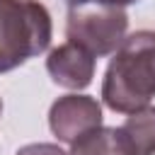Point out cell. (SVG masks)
<instances>
[{
  "mask_svg": "<svg viewBox=\"0 0 155 155\" xmlns=\"http://www.w3.org/2000/svg\"><path fill=\"white\" fill-rule=\"evenodd\" d=\"M155 97V31L138 29L119 44L102 80V102L119 114H131Z\"/></svg>",
  "mask_w": 155,
  "mask_h": 155,
  "instance_id": "6da1fadb",
  "label": "cell"
},
{
  "mask_svg": "<svg viewBox=\"0 0 155 155\" xmlns=\"http://www.w3.org/2000/svg\"><path fill=\"white\" fill-rule=\"evenodd\" d=\"M53 36L51 12L39 0H0V73L44 53Z\"/></svg>",
  "mask_w": 155,
  "mask_h": 155,
  "instance_id": "7a4b0ae2",
  "label": "cell"
},
{
  "mask_svg": "<svg viewBox=\"0 0 155 155\" xmlns=\"http://www.w3.org/2000/svg\"><path fill=\"white\" fill-rule=\"evenodd\" d=\"M128 29V15L121 5L85 2L73 5L65 17L68 41L82 46L94 58L109 56L119 48Z\"/></svg>",
  "mask_w": 155,
  "mask_h": 155,
  "instance_id": "3957f363",
  "label": "cell"
},
{
  "mask_svg": "<svg viewBox=\"0 0 155 155\" xmlns=\"http://www.w3.org/2000/svg\"><path fill=\"white\" fill-rule=\"evenodd\" d=\"M102 126V104L90 94H63L48 109V128L61 143H75L80 136Z\"/></svg>",
  "mask_w": 155,
  "mask_h": 155,
  "instance_id": "277c9868",
  "label": "cell"
},
{
  "mask_svg": "<svg viewBox=\"0 0 155 155\" xmlns=\"http://www.w3.org/2000/svg\"><path fill=\"white\" fill-rule=\"evenodd\" d=\"M94 63H97V58L90 51H85L82 46H78L73 41H65V44L51 48V53L46 58V70L58 87L78 92V90L90 87V82L94 78Z\"/></svg>",
  "mask_w": 155,
  "mask_h": 155,
  "instance_id": "5b68a950",
  "label": "cell"
},
{
  "mask_svg": "<svg viewBox=\"0 0 155 155\" xmlns=\"http://www.w3.org/2000/svg\"><path fill=\"white\" fill-rule=\"evenodd\" d=\"M131 155H155V107L131 111L119 126Z\"/></svg>",
  "mask_w": 155,
  "mask_h": 155,
  "instance_id": "8992f818",
  "label": "cell"
},
{
  "mask_svg": "<svg viewBox=\"0 0 155 155\" xmlns=\"http://www.w3.org/2000/svg\"><path fill=\"white\" fill-rule=\"evenodd\" d=\"M68 155H131V150L119 128L99 126V128L80 136L75 143H70Z\"/></svg>",
  "mask_w": 155,
  "mask_h": 155,
  "instance_id": "52a82bcc",
  "label": "cell"
},
{
  "mask_svg": "<svg viewBox=\"0 0 155 155\" xmlns=\"http://www.w3.org/2000/svg\"><path fill=\"white\" fill-rule=\"evenodd\" d=\"M15 155H68V153L56 143H29V145H22Z\"/></svg>",
  "mask_w": 155,
  "mask_h": 155,
  "instance_id": "ba28073f",
  "label": "cell"
},
{
  "mask_svg": "<svg viewBox=\"0 0 155 155\" xmlns=\"http://www.w3.org/2000/svg\"><path fill=\"white\" fill-rule=\"evenodd\" d=\"M70 7L73 5H85V2H104V5H133V2H140V0H65Z\"/></svg>",
  "mask_w": 155,
  "mask_h": 155,
  "instance_id": "9c48e42d",
  "label": "cell"
},
{
  "mask_svg": "<svg viewBox=\"0 0 155 155\" xmlns=\"http://www.w3.org/2000/svg\"><path fill=\"white\" fill-rule=\"evenodd\" d=\"M0 116H2V97H0Z\"/></svg>",
  "mask_w": 155,
  "mask_h": 155,
  "instance_id": "30bf717a",
  "label": "cell"
}]
</instances>
